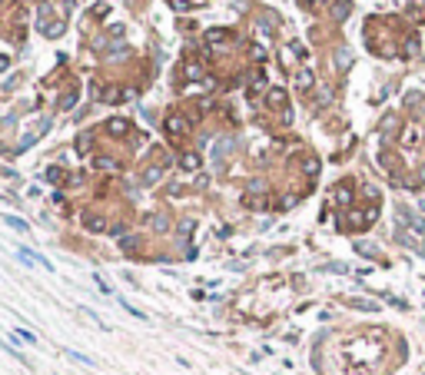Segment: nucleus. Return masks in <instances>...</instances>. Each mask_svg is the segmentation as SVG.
Instances as JSON below:
<instances>
[{
    "label": "nucleus",
    "instance_id": "1",
    "mask_svg": "<svg viewBox=\"0 0 425 375\" xmlns=\"http://www.w3.org/2000/svg\"><path fill=\"white\" fill-rule=\"evenodd\" d=\"M7 223H10V226H14V229H20V232H24V229H27V223H24V219H14V216H7Z\"/></svg>",
    "mask_w": 425,
    "mask_h": 375
},
{
    "label": "nucleus",
    "instance_id": "2",
    "mask_svg": "<svg viewBox=\"0 0 425 375\" xmlns=\"http://www.w3.org/2000/svg\"><path fill=\"white\" fill-rule=\"evenodd\" d=\"M110 130H113V133H123V130H127V123H123V120H113Z\"/></svg>",
    "mask_w": 425,
    "mask_h": 375
}]
</instances>
